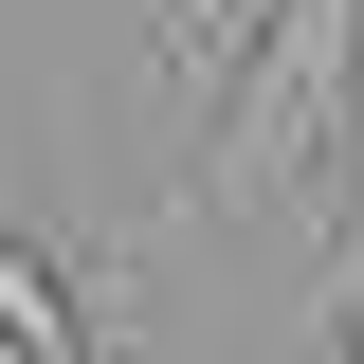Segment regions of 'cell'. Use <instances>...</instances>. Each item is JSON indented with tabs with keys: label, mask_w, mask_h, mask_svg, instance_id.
Instances as JSON below:
<instances>
[{
	"label": "cell",
	"mask_w": 364,
	"mask_h": 364,
	"mask_svg": "<svg viewBox=\"0 0 364 364\" xmlns=\"http://www.w3.org/2000/svg\"><path fill=\"white\" fill-rule=\"evenodd\" d=\"M364 73V0H273L255 18V73L219 91V128H200V164H182V219H237L255 182H291L328 146V109H346Z\"/></svg>",
	"instance_id": "obj_1"
}]
</instances>
